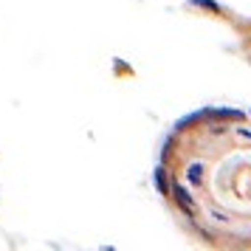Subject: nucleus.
<instances>
[{
  "label": "nucleus",
  "mask_w": 251,
  "mask_h": 251,
  "mask_svg": "<svg viewBox=\"0 0 251 251\" xmlns=\"http://www.w3.org/2000/svg\"><path fill=\"white\" fill-rule=\"evenodd\" d=\"M155 183L181 226L212 249H251V110L209 107L181 119Z\"/></svg>",
  "instance_id": "f257e3e1"
}]
</instances>
